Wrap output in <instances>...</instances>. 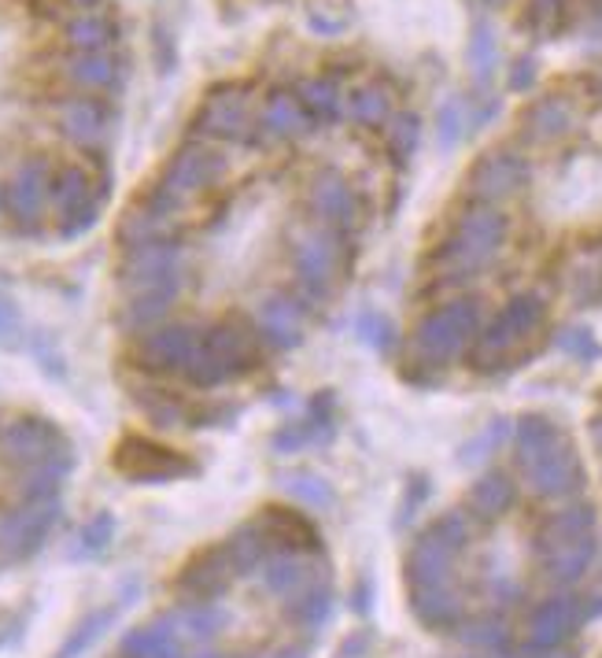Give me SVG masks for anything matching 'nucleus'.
<instances>
[{"instance_id":"1","label":"nucleus","mask_w":602,"mask_h":658,"mask_svg":"<svg viewBox=\"0 0 602 658\" xmlns=\"http://www.w3.org/2000/svg\"><path fill=\"white\" fill-rule=\"evenodd\" d=\"M252 367H255V337L248 330L222 322V326L203 330L197 356H192L186 367V378L192 384H203V389H208V384L241 378V373Z\"/></svg>"},{"instance_id":"2","label":"nucleus","mask_w":602,"mask_h":658,"mask_svg":"<svg viewBox=\"0 0 602 658\" xmlns=\"http://www.w3.org/2000/svg\"><path fill=\"white\" fill-rule=\"evenodd\" d=\"M0 451L12 459L15 467H67L75 462L70 444L53 422L34 419V414H15V419L0 422Z\"/></svg>"},{"instance_id":"3","label":"nucleus","mask_w":602,"mask_h":658,"mask_svg":"<svg viewBox=\"0 0 602 658\" xmlns=\"http://www.w3.org/2000/svg\"><path fill=\"white\" fill-rule=\"evenodd\" d=\"M506 237V219L499 215L495 208H473L466 211L462 222H458L455 237L436 252V259L447 263V270H455L447 281H458L469 270H477L481 263H488L499 252Z\"/></svg>"},{"instance_id":"4","label":"nucleus","mask_w":602,"mask_h":658,"mask_svg":"<svg viewBox=\"0 0 602 658\" xmlns=\"http://www.w3.org/2000/svg\"><path fill=\"white\" fill-rule=\"evenodd\" d=\"M544 319H547V303L539 297L510 300L492 326L481 333V341H477V367L492 370L506 352H514L525 337H533V333L544 326Z\"/></svg>"},{"instance_id":"5","label":"nucleus","mask_w":602,"mask_h":658,"mask_svg":"<svg viewBox=\"0 0 602 658\" xmlns=\"http://www.w3.org/2000/svg\"><path fill=\"white\" fill-rule=\"evenodd\" d=\"M477 303L473 300H455V303H444L441 311H433L422 326H417V337H414V348L417 356L428 359V363H444L458 356L466 348V341L477 333Z\"/></svg>"},{"instance_id":"6","label":"nucleus","mask_w":602,"mask_h":658,"mask_svg":"<svg viewBox=\"0 0 602 658\" xmlns=\"http://www.w3.org/2000/svg\"><path fill=\"white\" fill-rule=\"evenodd\" d=\"M59 518V500H23L0 518V551L8 559H30Z\"/></svg>"},{"instance_id":"7","label":"nucleus","mask_w":602,"mask_h":658,"mask_svg":"<svg viewBox=\"0 0 602 658\" xmlns=\"http://www.w3.org/2000/svg\"><path fill=\"white\" fill-rule=\"evenodd\" d=\"M119 281L126 289V297L181 281V245L178 241H152V245L126 248Z\"/></svg>"},{"instance_id":"8","label":"nucleus","mask_w":602,"mask_h":658,"mask_svg":"<svg viewBox=\"0 0 602 658\" xmlns=\"http://www.w3.org/2000/svg\"><path fill=\"white\" fill-rule=\"evenodd\" d=\"M115 467L130 481H178L192 473V459L175 448H163L156 440L126 437L115 448Z\"/></svg>"},{"instance_id":"9","label":"nucleus","mask_w":602,"mask_h":658,"mask_svg":"<svg viewBox=\"0 0 602 658\" xmlns=\"http://www.w3.org/2000/svg\"><path fill=\"white\" fill-rule=\"evenodd\" d=\"M203 330L197 326H152L145 337L137 341V363L152 373H186L189 359L197 356Z\"/></svg>"},{"instance_id":"10","label":"nucleus","mask_w":602,"mask_h":658,"mask_svg":"<svg viewBox=\"0 0 602 658\" xmlns=\"http://www.w3.org/2000/svg\"><path fill=\"white\" fill-rule=\"evenodd\" d=\"M528 473V484L547 495V500H562V495H573L580 484H584V470H580V459L573 455L566 440H558L555 448H547L539 459H533L528 467H522Z\"/></svg>"},{"instance_id":"11","label":"nucleus","mask_w":602,"mask_h":658,"mask_svg":"<svg viewBox=\"0 0 602 658\" xmlns=\"http://www.w3.org/2000/svg\"><path fill=\"white\" fill-rule=\"evenodd\" d=\"M219 170H222V164H219V156H211V152H200V148L181 152L175 164H170L167 178H163L159 197L178 208L181 200H189L192 192H200L208 181H214Z\"/></svg>"},{"instance_id":"12","label":"nucleus","mask_w":602,"mask_h":658,"mask_svg":"<svg viewBox=\"0 0 602 658\" xmlns=\"http://www.w3.org/2000/svg\"><path fill=\"white\" fill-rule=\"evenodd\" d=\"M237 573L226 548H208L200 551L197 559L186 562V570L178 573V589L186 595H197V600H211V595H222L230 584V577Z\"/></svg>"},{"instance_id":"13","label":"nucleus","mask_w":602,"mask_h":658,"mask_svg":"<svg viewBox=\"0 0 602 658\" xmlns=\"http://www.w3.org/2000/svg\"><path fill=\"white\" fill-rule=\"evenodd\" d=\"M580 617H584V611H580V600H573V595L547 600L544 606H536L533 625H528V647H536V651L558 647L580 625Z\"/></svg>"},{"instance_id":"14","label":"nucleus","mask_w":602,"mask_h":658,"mask_svg":"<svg viewBox=\"0 0 602 658\" xmlns=\"http://www.w3.org/2000/svg\"><path fill=\"white\" fill-rule=\"evenodd\" d=\"M45 200H48V178L41 164H26L15 175V181L8 186V211L19 222V230H37L41 215H45Z\"/></svg>"},{"instance_id":"15","label":"nucleus","mask_w":602,"mask_h":658,"mask_svg":"<svg viewBox=\"0 0 602 658\" xmlns=\"http://www.w3.org/2000/svg\"><path fill=\"white\" fill-rule=\"evenodd\" d=\"M584 536H595V511L588 508V503H569L558 514H550V522L544 525V533H539V559H547V555H555L558 548H569V544L584 540Z\"/></svg>"},{"instance_id":"16","label":"nucleus","mask_w":602,"mask_h":658,"mask_svg":"<svg viewBox=\"0 0 602 658\" xmlns=\"http://www.w3.org/2000/svg\"><path fill=\"white\" fill-rule=\"evenodd\" d=\"M525 181V164L517 156H506V152H499V156H488L481 167L473 170V192L488 204H495V200H506L510 192H517Z\"/></svg>"},{"instance_id":"17","label":"nucleus","mask_w":602,"mask_h":658,"mask_svg":"<svg viewBox=\"0 0 602 658\" xmlns=\"http://www.w3.org/2000/svg\"><path fill=\"white\" fill-rule=\"evenodd\" d=\"M300 303L296 300H285V297H274L259 308V333L267 337L270 344L278 348H292L300 341Z\"/></svg>"},{"instance_id":"18","label":"nucleus","mask_w":602,"mask_h":658,"mask_svg":"<svg viewBox=\"0 0 602 658\" xmlns=\"http://www.w3.org/2000/svg\"><path fill=\"white\" fill-rule=\"evenodd\" d=\"M122 651H126V658H181L178 629L170 622L145 625V629L130 633L122 640Z\"/></svg>"},{"instance_id":"19","label":"nucleus","mask_w":602,"mask_h":658,"mask_svg":"<svg viewBox=\"0 0 602 658\" xmlns=\"http://www.w3.org/2000/svg\"><path fill=\"white\" fill-rule=\"evenodd\" d=\"M178 292H181V281H170V286H159V289L126 297V322H130V326H137V330L156 326V322L167 315L170 308H175Z\"/></svg>"},{"instance_id":"20","label":"nucleus","mask_w":602,"mask_h":658,"mask_svg":"<svg viewBox=\"0 0 602 658\" xmlns=\"http://www.w3.org/2000/svg\"><path fill=\"white\" fill-rule=\"evenodd\" d=\"M591 555H595V536H584V540L569 544V548H558L555 555H547V577L558 584H573L584 577V570L591 566Z\"/></svg>"},{"instance_id":"21","label":"nucleus","mask_w":602,"mask_h":658,"mask_svg":"<svg viewBox=\"0 0 602 658\" xmlns=\"http://www.w3.org/2000/svg\"><path fill=\"white\" fill-rule=\"evenodd\" d=\"M314 204H319V211H322V219L330 222L333 230H348L352 222H355V197H352V189L344 186L341 178H330V181H322L319 189H314Z\"/></svg>"},{"instance_id":"22","label":"nucleus","mask_w":602,"mask_h":658,"mask_svg":"<svg viewBox=\"0 0 602 658\" xmlns=\"http://www.w3.org/2000/svg\"><path fill=\"white\" fill-rule=\"evenodd\" d=\"M469 503H473V511L481 514V518H495V514H503L510 503H514V481H510L506 473H484V478L473 484Z\"/></svg>"},{"instance_id":"23","label":"nucleus","mask_w":602,"mask_h":658,"mask_svg":"<svg viewBox=\"0 0 602 658\" xmlns=\"http://www.w3.org/2000/svg\"><path fill=\"white\" fill-rule=\"evenodd\" d=\"M558 440H562V433L555 430V422L533 414V419H525L522 425H517V462L528 467V462L539 459L547 448H555Z\"/></svg>"},{"instance_id":"24","label":"nucleus","mask_w":602,"mask_h":658,"mask_svg":"<svg viewBox=\"0 0 602 658\" xmlns=\"http://www.w3.org/2000/svg\"><path fill=\"white\" fill-rule=\"evenodd\" d=\"M569 130V108L562 100H544L536 104V111L528 115V134L547 141V137H562Z\"/></svg>"},{"instance_id":"25","label":"nucleus","mask_w":602,"mask_h":658,"mask_svg":"<svg viewBox=\"0 0 602 658\" xmlns=\"http://www.w3.org/2000/svg\"><path fill=\"white\" fill-rule=\"evenodd\" d=\"M178 622H181V633L192 636V640H211V636L222 629L226 614L211 603H197V606H186V611L178 614Z\"/></svg>"},{"instance_id":"26","label":"nucleus","mask_w":602,"mask_h":658,"mask_svg":"<svg viewBox=\"0 0 602 658\" xmlns=\"http://www.w3.org/2000/svg\"><path fill=\"white\" fill-rule=\"evenodd\" d=\"M137 403L145 408V414L152 422H163V425H178L186 419V408H181V400L167 397V392H137Z\"/></svg>"},{"instance_id":"27","label":"nucleus","mask_w":602,"mask_h":658,"mask_svg":"<svg viewBox=\"0 0 602 658\" xmlns=\"http://www.w3.org/2000/svg\"><path fill=\"white\" fill-rule=\"evenodd\" d=\"M111 533H115V518H111V514H97V518L78 533V548H75V551H78V555H97V551H104L108 544H111Z\"/></svg>"},{"instance_id":"28","label":"nucleus","mask_w":602,"mask_h":658,"mask_svg":"<svg viewBox=\"0 0 602 658\" xmlns=\"http://www.w3.org/2000/svg\"><path fill=\"white\" fill-rule=\"evenodd\" d=\"M19 341H23L19 308L8 297H0V348H19Z\"/></svg>"},{"instance_id":"29","label":"nucleus","mask_w":602,"mask_h":658,"mask_svg":"<svg viewBox=\"0 0 602 658\" xmlns=\"http://www.w3.org/2000/svg\"><path fill=\"white\" fill-rule=\"evenodd\" d=\"M97 130H100V111L93 104H70L67 108V134L93 137Z\"/></svg>"},{"instance_id":"30","label":"nucleus","mask_w":602,"mask_h":658,"mask_svg":"<svg viewBox=\"0 0 602 658\" xmlns=\"http://www.w3.org/2000/svg\"><path fill=\"white\" fill-rule=\"evenodd\" d=\"M558 348L569 356H599V344L588 330H562L558 333Z\"/></svg>"},{"instance_id":"31","label":"nucleus","mask_w":602,"mask_h":658,"mask_svg":"<svg viewBox=\"0 0 602 658\" xmlns=\"http://www.w3.org/2000/svg\"><path fill=\"white\" fill-rule=\"evenodd\" d=\"M104 622H108V614H97V617H89V622L81 625V629H78V633L70 636V640H67L64 655H59V658H75V655L81 651V647H86L89 640H93L97 633H104Z\"/></svg>"},{"instance_id":"32","label":"nucleus","mask_w":602,"mask_h":658,"mask_svg":"<svg viewBox=\"0 0 602 658\" xmlns=\"http://www.w3.org/2000/svg\"><path fill=\"white\" fill-rule=\"evenodd\" d=\"M366 337L374 344H389L392 341V326L384 319H366Z\"/></svg>"},{"instance_id":"33","label":"nucleus","mask_w":602,"mask_h":658,"mask_svg":"<svg viewBox=\"0 0 602 658\" xmlns=\"http://www.w3.org/2000/svg\"><path fill=\"white\" fill-rule=\"evenodd\" d=\"M591 440H595L599 448H602V419H595V422H591Z\"/></svg>"},{"instance_id":"34","label":"nucleus","mask_w":602,"mask_h":658,"mask_svg":"<svg viewBox=\"0 0 602 658\" xmlns=\"http://www.w3.org/2000/svg\"><path fill=\"white\" fill-rule=\"evenodd\" d=\"M197 658H226V655H197Z\"/></svg>"}]
</instances>
